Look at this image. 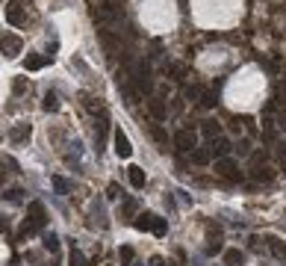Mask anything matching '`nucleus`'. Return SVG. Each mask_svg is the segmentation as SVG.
<instances>
[{
	"label": "nucleus",
	"instance_id": "obj_28",
	"mask_svg": "<svg viewBox=\"0 0 286 266\" xmlns=\"http://www.w3.org/2000/svg\"><path fill=\"white\" fill-rule=\"evenodd\" d=\"M151 234H156V237H162V234H166V219H159V216H156L154 231H151Z\"/></svg>",
	"mask_w": 286,
	"mask_h": 266
},
{
	"label": "nucleus",
	"instance_id": "obj_31",
	"mask_svg": "<svg viewBox=\"0 0 286 266\" xmlns=\"http://www.w3.org/2000/svg\"><path fill=\"white\" fill-rule=\"evenodd\" d=\"M121 213H124V216H133V213H136V204H133V201H124Z\"/></svg>",
	"mask_w": 286,
	"mask_h": 266
},
{
	"label": "nucleus",
	"instance_id": "obj_30",
	"mask_svg": "<svg viewBox=\"0 0 286 266\" xmlns=\"http://www.w3.org/2000/svg\"><path fill=\"white\" fill-rule=\"evenodd\" d=\"M107 195H109V198H121V186H118V183H109Z\"/></svg>",
	"mask_w": 286,
	"mask_h": 266
},
{
	"label": "nucleus",
	"instance_id": "obj_6",
	"mask_svg": "<svg viewBox=\"0 0 286 266\" xmlns=\"http://www.w3.org/2000/svg\"><path fill=\"white\" fill-rule=\"evenodd\" d=\"M174 145H177V151H195V133L192 130H177L174 133Z\"/></svg>",
	"mask_w": 286,
	"mask_h": 266
},
{
	"label": "nucleus",
	"instance_id": "obj_11",
	"mask_svg": "<svg viewBox=\"0 0 286 266\" xmlns=\"http://www.w3.org/2000/svg\"><path fill=\"white\" fill-rule=\"evenodd\" d=\"M127 175H130L133 189H145V181H148V178H145V169H142V166H130V169H127Z\"/></svg>",
	"mask_w": 286,
	"mask_h": 266
},
{
	"label": "nucleus",
	"instance_id": "obj_9",
	"mask_svg": "<svg viewBox=\"0 0 286 266\" xmlns=\"http://www.w3.org/2000/svg\"><path fill=\"white\" fill-rule=\"evenodd\" d=\"M6 18H9V24H15V27H21L24 24V6L15 0V3H9V9H6Z\"/></svg>",
	"mask_w": 286,
	"mask_h": 266
},
{
	"label": "nucleus",
	"instance_id": "obj_1",
	"mask_svg": "<svg viewBox=\"0 0 286 266\" xmlns=\"http://www.w3.org/2000/svg\"><path fill=\"white\" fill-rule=\"evenodd\" d=\"M45 225H48L45 204H42V201H30V207H27V222L21 225V231H18V240H24V237L36 234V231H45Z\"/></svg>",
	"mask_w": 286,
	"mask_h": 266
},
{
	"label": "nucleus",
	"instance_id": "obj_18",
	"mask_svg": "<svg viewBox=\"0 0 286 266\" xmlns=\"http://www.w3.org/2000/svg\"><path fill=\"white\" fill-rule=\"evenodd\" d=\"M9 136H12V142H24L27 136H30V124H18Z\"/></svg>",
	"mask_w": 286,
	"mask_h": 266
},
{
	"label": "nucleus",
	"instance_id": "obj_23",
	"mask_svg": "<svg viewBox=\"0 0 286 266\" xmlns=\"http://www.w3.org/2000/svg\"><path fill=\"white\" fill-rule=\"evenodd\" d=\"M68 266H86L83 252H77V249H71V254H68Z\"/></svg>",
	"mask_w": 286,
	"mask_h": 266
},
{
	"label": "nucleus",
	"instance_id": "obj_24",
	"mask_svg": "<svg viewBox=\"0 0 286 266\" xmlns=\"http://www.w3.org/2000/svg\"><path fill=\"white\" fill-rule=\"evenodd\" d=\"M45 249H48V252H56V249H59V237H56V234H45Z\"/></svg>",
	"mask_w": 286,
	"mask_h": 266
},
{
	"label": "nucleus",
	"instance_id": "obj_14",
	"mask_svg": "<svg viewBox=\"0 0 286 266\" xmlns=\"http://www.w3.org/2000/svg\"><path fill=\"white\" fill-rule=\"evenodd\" d=\"M148 130H151V136H154V142H156V145L162 148V151H168V136H166V130H162L159 124H151Z\"/></svg>",
	"mask_w": 286,
	"mask_h": 266
},
{
	"label": "nucleus",
	"instance_id": "obj_33",
	"mask_svg": "<svg viewBox=\"0 0 286 266\" xmlns=\"http://www.w3.org/2000/svg\"><path fill=\"white\" fill-rule=\"evenodd\" d=\"M148 266H166V260H162V257H159V254H154V257H151V260H148Z\"/></svg>",
	"mask_w": 286,
	"mask_h": 266
},
{
	"label": "nucleus",
	"instance_id": "obj_2",
	"mask_svg": "<svg viewBox=\"0 0 286 266\" xmlns=\"http://www.w3.org/2000/svg\"><path fill=\"white\" fill-rule=\"evenodd\" d=\"M215 175H218V178H224V181H242V172H239V166L230 157L215 160Z\"/></svg>",
	"mask_w": 286,
	"mask_h": 266
},
{
	"label": "nucleus",
	"instance_id": "obj_17",
	"mask_svg": "<svg viewBox=\"0 0 286 266\" xmlns=\"http://www.w3.org/2000/svg\"><path fill=\"white\" fill-rule=\"evenodd\" d=\"M210 157H213L210 148H195V151H192V163H195V166H207Z\"/></svg>",
	"mask_w": 286,
	"mask_h": 266
},
{
	"label": "nucleus",
	"instance_id": "obj_29",
	"mask_svg": "<svg viewBox=\"0 0 286 266\" xmlns=\"http://www.w3.org/2000/svg\"><path fill=\"white\" fill-rule=\"evenodd\" d=\"M21 189H9V193H6V201H12V204H18V201H21Z\"/></svg>",
	"mask_w": 286,
	"mask_h": 266
},
{
	"label": "nucleus",
	"instance_id": "obj_13",
	"mask_svg": "<svg viewBox=\"0 0 286 266\" xmlns=\"http://www.w3.org/2000/svg\"><path fill=\"white\" fill-rule=\"evenodd\" d=\"M48 62H50V56H38V53H33V56H27L24 68L27 71H38V68H45Z\"/></svg>",
	"mask_w": 286,
	"mask_h": 266
},
{
	"label": "nucleus",
	"instance_id": "obj_10",
	"mask_svg": "<svg viewBox=\"0 0 286 266\" xmlns=\"http://www.w3.org/2000/svg\"><path fill=\"white\" fill-rule=\"evenodd\" d=\"M154 222H156L154 213H139V216L133 219V228L136 231H154Z\"/></svg>",
	"mask_w": 286,
	"mask_h": 266
},
{
	"label": "nucleus",
	"instance_id": "obj_20",
	"mask_svg": "<svg viewBox=\"0 0 286 266\" xmlns=\"http://www.w3.org/2000/svg\"><path fill=\"white\" fill-rule=\"evenodd\" d=\"M42 107L48 109V112H56V109H59V98H56V92H48V95H45V104H42Z\"/></svg>",
	"mask_w": 286,
	"mask_h": 266
},
{
	"label": "nucleus",
	"instance_id": "obj_27",
	"mask_svg": "<svg viewBox=\"0 0 286 266\" xmlns=\"http://www.w3.org/2000/svg\"><path fill=\"white\" fill-rule=\"evenodd\" d=\"M201 107H215V95H213V92H201Z\"/></svg>",
	"mask_w": 286,
	"mask_h": 266
},
{
	"label": "nucleus",
	"instance_id": "obj_21",
	"mask_svg": "<svg viewBox=\"0 0 286 266\" xmlns=\"http://www.w3.org/2000/svg\"><path fill=\"white\" fill-rule=\"evenodd\" d=\"M133 249L130 245H121V252H118V260H121V266H133Z\"/></svg>",
	"mask_w": 286,
	"mask_h": 266
},
{
	"label": "nucleus",
	"instance_id": "obj_4",
	"mask_svg": "<svg viewBox=\"0 0 286 266\" xmlns=\"http://www.w3.org/2000/svg\"><path fill=\"white\" fill-rule=\"evenodd\" d=\"M95 21L97 24H115V21H118V9H115L112 3H100L95 9Z\"/></svg>",
	"mask_w": 286,
	"mask_h": 266
},
{
	"label": "nucleus",
	"instance_id": "obj_12",
	"mask_svg": "<svg viewBox=\"0 0 286 266\" xmlns=\"http://www.w3.org/2000/svg\"><path fill=\"white\" fill-rule=\"evenodd\" d=\"M148 109H151V116H154L156 121H162L168 116V107L159 101V98H154V101H148Z\"/></svg>",
	"mask_w": 286,
	"mask_h": 266
},
{
	"label": "nucleus",
	"instance_id": "obj_5",
	"mask_svg": "<svg viewBox=\"0 0 286 266\" xmlns=\"http://www.w3.org/2000/svg\"><path fill=\"white\" fill-rule=\"evenodd\" d=\"M112 142H115V154H118L121 160H127L133 154V145H130V139H127V133H124V130L112 133Z\"/></svg>",
	"mask_w": 286,
	"mask_h": 266
},
{
	"label": "nucleus",
	"instance_id": "obj_16",
	"mask_svg": "<svg viewBox=\"0 0 286 266\" xmlns=\"http://www.w3.org/2000/svg\"><path fill=\"white\" fill-rule=\"evenodd\" d=\"M224 263L227 266H242V263H245V254L239 252V249H227V252H224Z\"/></svg>",
	"mask_w": 286,
	"mask_h": 266
},
{
	"label": "nucleus",
	"instance_id": "obj_25",
	"mask_svg": "<svg viewBox=\"0 0 286 266\" xmlns=\"http://www.w3.org/2000/svg\"><path fill=\"white\" fill-rule=\"evenodd\" d=\"M12 92H15V95H24V92H27V80H24V77H15Z\"/></svg>",
	"mask_w": 286,
	"mask_h": 266
},
{
	"label": "nucleus",
	"instance_id": "obj_22",
	"mask_svg": "<svg viewBox=\"0 0 286 266\" xmlns=\"http://www.w3.org/2000/svg\"><path fill=\"white\" fill-rule=\"evenodd\" d=\"M53 189H56L59 195H68V193H71V183L65 181V178H59V175H56V178H53Z\"/></svg>",
	"mask_w": 286,
	"mask_h": 266
},
{
	"label": "nucleus",
	"instance_id": "obj_8",
	"mask_svg": "<svg viewBox=\"0 0 286 266\" xmlns=\"http://www.w3.org/2000/svg\"><path fill=\"white\" fill-rule=\"evenodd\" d=\"M201 133L210 139V142H213V139H218V136H221V124H218L215 119H207V121H201Z\"/></svg>",
	"mask_w": 286,
	"mask_h": 266
},
{
	"label": "nucleus",
	"instance_id": "obj_15",
	"mask_svg": "<svg viewBox=\"0 0 286 266\" xmlns=\"http://www.w3.org/2000/svg\"><path fill=\"white\" fill-rule=\"evenodd\" d=\"M265 242H269V249H272V254L277 260H286V245L277 240V237H265Z\"/></svg>",
	"mask_w": 286,
	"mask_h": 266
},
{
	"label": "nucleus",
	"instance_id": "obj_26",
	"mask_svg": "<svg viewBox=\"0 0 286 266\" xmlns=\"http://www.w3.org/2000/svg\"><path fill=\"white\" fill-rule=\"evenodd\" d=\"M254 178H257V181H265V183H269L274 175H272V169H257V172H254Z\"/></svg>",
	"mask_w": 286,
	"mask_h": 266
},
{
	"label": "nucleus",
	"instance_id": "obj_19",
	"mask_svg": "<svg viewBox=\"0 0 286 266\" xmlns=\"http://www.w3.org/2000/svg\"><path fill=\"white\" fill-rule=\"evenodd\" d=\"M97 142H104L107 139V130H109V121H107V112H100V121H97Z\"/></svg>",
	"mask_w": 286,
	"mask_h": 266
},
{
	"label": "nucleus",
	"instance_id": "obj_32",
	"mask_svg": "<svg viewBox=\"0 0 286 266\" xmlns=\"http://www.w3.org/2000/svg\"><path fill=\"white\" fill-rule=\"evenodd\" d=\"M186 98H189V101H195V98H201V89H195V86H189V89H186Z\"/></svg>",
	"mask_w": 286,
	"mask_h": 266
},
{
	"label": "nucleus",
	"instance_id": "obj_3",
	"mask_svg": "<svg viewBox=\"0 0 286 266\" xmlns=\"http://www.w3.org/2000/svg\"><path fill=\"white\" fill-rule=\"evenodd\" d=\"M21 48H24V42L18 36H12V33H3V36H0V50H3L9 60H15V56L21 53Z\"/></svg>",
	"mask_w": 286,
	"mask_h": 266
},
{
	"label": "nucleus",
	"instance_id": "obj_34",
	"mask_svg": "<svg viewBox=\"0 0 286 266\" xmlns=\"http://www.w3.org/2000/svg\"><path fill=\"white\" fill-rule=\"evenodd\" d=\"M277 157H280V163L286 166V145H280V148H277Z\"/></svg>",
	"mask_w": 286,
	"mask_h": 266
},
{
	"label": "nucleus",
	"instance_id": "obj_35",
	"mask_svg": "<svg viewBox=\"0 0 286 266\" xmlns=\"http://www.w3.org/2000/svg\"><path fill=\"white\" fill-rule=\"evenodd\" d=\"M277 121H280V127H283V130H286V112H283V116H280V119H277Z\"/></svg>",
	"mask_w": 286,
	"mask_h": 266
},
{
	"label": "nucleus",
	"instance_id": "obj_7",
	"mask_svg": "<svg viewBox=\"0 0 286 266\" xmlns=\"http://www.w3.org/2000/svg\"><path fill=\"white\" fill-rule=\"evenodd\" d=\"M230 151H233V145H230V139H224V136H218V139H213V148H210V154H213V157H227V154H230Z\"/></svg>",
	"mask_w": 286,
	"mask_h": 266
}]
</instances>
